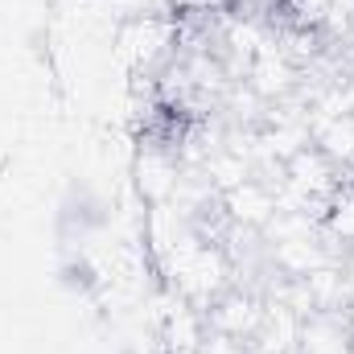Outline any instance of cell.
I'll return each mask as SVG.
<instances>
[{"instance_id":"obj_1","label":"cell","mask_w":354,"mask_h":354,"mask_svg":"<svg viewBox=\"0 0 354 354\" xmlns=\"http://www.w3.org/2000/svg\"><path fill=\"white\" fill-rule=\"evenodd\" d=\"M260 317H264V297H252L243 288H227L223 297H214L206 305V326L227 334V338H239V342L256 338Z\"/></svg>"},{"instance_id":"obj_2","label":"cell","mask_w":354,"mask_h":354,"mask_svg":"<svg viewBox=\"0 0 354 354\" xmlns=\"http://www.w3.org/2000/svg\"><path fill=\"white\" fill-rule=\"evenodd\" d=\"M132 177H136V189L149 206H161L177 194V181H181V161H177L169 149L161 145H145L132 161Z\"/></svg>"},{"instance_id":"obj_3","label":"cell","mask_w":354,"mask_h":354,"mask_svg":"<svg viewBox=\"0 0 354 354\" xmlns=\"http://www.w3.org/2000/svg\"><path fill=\"white\" fill-rule=\"evenodd\" d=\"M218 202H223L227 218H231L235 227H243V231H260L268 218H272V210H276L272 181H264L260 174H252L243 185H235V189L218 194Z\"/></svg>"},{"instance_id":"obj_4","label":"cell","mask_w":354,"mask_h":354,"mask_svg":"<svg viewBox=\"0 0 354 354\" xmlns=\"http://www.w3.org/2000/svg\"><path fill=\"white\" fill-rule=\"evenodd\" d=\"M313 145H317L334 165H354V111L313 124Z\"/></svg>"}]
</instances>
